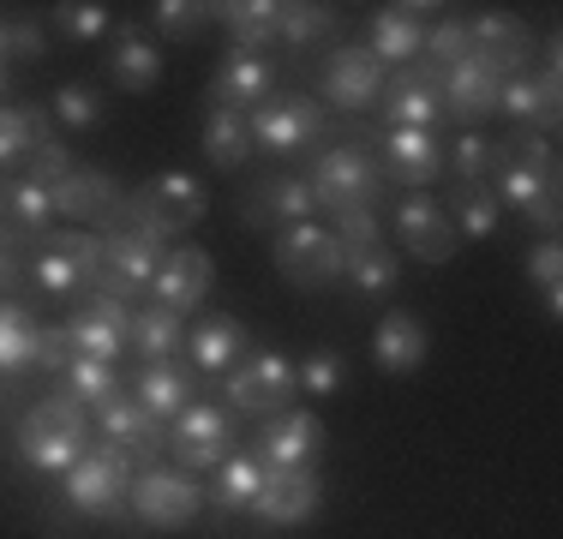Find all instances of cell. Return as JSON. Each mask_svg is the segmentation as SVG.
I'll return each mask as SVG.
<instances>
[{
  "label": "cell",
  "instance_id": "603a6c76",
  "mask_svg": "<svg viewBox=\"0 0 563 539\" xmlns=\"http://www.w3.org/2000/svg\"><path fill=\"white\" fill-rule=\"evenodd\" d=\"M384 114H390L396 127L438 132V127H444V97H438V73H426V66H401L390 85H384Z\"/></svg>",
  "mask_w": 563,
  "mask_h": 539
},
{
  "label": "cell",
  "instance_id": "6da1fadb",
  "mask_svg": "<svg viewBox=\"0 0 563 539\" xmlns=\"http://www.w3.org/2000/svg\"><path fill=\"white\" fill-rule=\"evenodd\" d=\"M205 210H210L205 180H192V174H156V180H144L126 193V205L114 210L109 234H139V240H151V246H168V240H180Z\"/></svg>",
  "mask_w": 563,
  "mask_h": 539
},
{
  "label": "cell",
  "instance_id": "9c48e42d",
  "mask_svg": "<svg viewBox=\"0 0 563 539\" xmlns=\"http://www.w3.org/2000/svg\"><path fill=\"white\" fill-rule=\"evenodd\" d=\"M168 455L180 462V474L222 468L228 455H234V414H228V408H210V402H192L186 414H174Z\"/></svg>",
  "mask_w": 563,
  "mask_h": 539
},
{
  "label": "cell",
  "instance_id": "4fadbf2b",
  "mask_svg": "<svg viewBox=\"0 0 563 539\" xmlns=\"http://www.w3.org/2000/svg\"><path fill=\"white\" fill-rule=\"evenodd\" d=\"M163 264V246L139 234H102V270H97V288L90 294H109V300H139L151 294V276Z\"/></svg>",
  "mask_w": 563,
  "mask_h": 539
},
{
  "label": "cell",
  "instance_id": "f546056e",
  "mask_svg": "<svg viewBox=\"0 0 563 539\" xmlns=\"http://www.w3.org/2000/svg\"><path fill=\"white\" fill-rule=\"evenodd\" d=\"M276 19H282V0H234V7H217V24H228V36H234V54H271Z\"/></svg>",
  "mask_w": 563,
  "mask_h": 539
},
{
  "label": "cell",
  "instance_id": "f35d334b",
  "mask_svg": "<svg viewBox=\"0 0 563 539\" xmlns=\"http://www.w3.org/2000/svg\"><path fill=\"white\" fill-rule=\"evenodd\" d=\"M66 396L85 402V408L97 414V408H109L114 396H126V389H120V372L109 366V360H85V354H73V366H66Z\"/></svg>",
  "mask_w": 563,
  "mask_h": 539
},
{
  "label": "cell",
  "instance_id": "74e56055",
  "mask_svg": "<svg viewBox=\"0 0 563 539\" xmlns=\"http://www.w3.org/2000/svg\"><path fill=\"white\" fill-rule=\"evenodd\" d=\"M264 485V462L258 455H228L217 468V485H210V504L222 509V516H234V509H246L252 497H258Z\"/></svg>",
  "mask_w": 563,
  "mask_h": 539
},
{
  "label": "cell",
  "instance_id": "7c38bea8",
  "mask_svg": "<svg viewBox=\"0 0 563 539\" xmlns=\"http://www.w3.org/2000/svg\"><path fill=\"white\" fill-rule=\"evenodd\" d=\"M60 330H66V342H73V354L109 360V366H114V354L126 348V330H132V306L109 300V294H85Z\"/></svg>",
  "mask_w": 563,
  "mask_h": 539
},
{
  "label": "cell",
  "instance_id": "f907efd6",
  "mask_svg": "<svg viewBox=\"0 0 563 539\" xmlns=\"http://www.w3.org/2000/svg\"><path fill=\"white\" fill-rule=\"evenodd\" d=\"M66 366H73V342H66L60 323H48V330L36 336V366L31 372H66Z\"/></svg>",
  "mask_w": 563,
  "mask_h": 539
},
{
  "label": "cell",
  "instance_id": "cb8c5ba5",
  "mask_svg": "<svg viewBox=\"0 0 563 539\" xmlns=\"http://www.w3.org/2000/svg\"><path fill=\"white\" fill-rule=\"evenodd\" d=\"M378 151H384L378 168L390 174V180H401V186H426V180H438V174H444V139H438V132L390 127L378 139Z\"/></svg>",
  "mask_w": 563,
  "mask_h": 539
},
{
  "label": "cell",
  "instance_id": "2e32d148",
  "mask_svg": "<svg viewBox=\"0 0 563 539\" xmlns=\"http://www.w3.org/2000/svg\"><path fill=\"white\" fill-rule=\"evenodd\" d=\"M48 216H55V205H48V193L36 180H24V174H12V180H0V246L7 252H36L48 240Z\"/></svg>",
  "mask_w": 563,
  "mask_h": 539
},
{
  "label": "cell",
  "instance_id": "8992f818",
  "mask_svg": "<svg viewBox=\"0 0 563 539\" xmlns=\"http://www.w3.org/2000/svg\"><path fill=\"white\" fill-rule=\"evenodd\" d=\"M198 509H205V492H198V480L180 474V468H144L126 492V516H139L144 528H156V534L192 528Z\"/></svg>",
  "mask_w": 563,
  "mask_h": 539
},
{
  "label": "cell",
  "instance_id": "bcb514c9",
  "mask_svg": "<svg viewBox=\"0 0 563 539\" xmlns=\"http://www.w3.org/2000/svg\"><path fill=\"white\" fill-rule=\"evenodd\" d=\"M426 73H444V66H455L467 54V24L462 19H438V24H426Z\"/></svg>",
  "mask_w": 563,
  "mask_h": 539
},
{
  "label": "cell",
  "instance_id": "836d02e7",
  "mask_svg": "<svg viewBox=\"0 0 563 539\" xmlns=\"http://www.w3.org/2000/svg\"><path fill=\"white\" fill-rule=\"evenodd\" d=\"M36 336H43V323L19 300H0V377H19L36 366Z\"/></svg>",
  "mask_w": 563,
  "mask_h": 539
},
{
  "label": "cell",
  "instance_id": "484cf974",
  "mask_svg": "<svg viewBox=\"0 0 563 539\" xmlns=\"http://www.w3.org/2000/svg\"><path fill=\"white\" fill-rule=\"evenodd\" d=\"M198 396V377L192 366H180V360H163V366H144L139 377H132V402H139L151 420H174V414H186Z\"/></svg>",
  "mask_w": 563,
  "mask_h": 539
},
{
  "label": "cell",
  "instance_id": "4316f807",
  "mask_svg": "<svg viewBox=\"0 0 563 539\" xmlns=\"http://www.w3.org/2000/svg\"><path fill=\"white\" fill-rule=\"evenodd\" d=\"M426 12H438V7H378V19H372V61L378 66H408L413 54H420L426 43Z\"/></svg>",
  "mask_w": 563,
  "mask_h": 539
},
{
  "label": "cell",
  "instance_id": "f5cc1de1",
  "mask_svg": "<svg viewBox=\"0 0 563 539\" xmlns=\"http://www.w3.org/2000/svg\"><path fill=\"white\" fill-rule=\"evenodd\" d=\"M24 276H31V270H24V258H19V252L0 246V300H19Z\"/></svg>",
  "mask_w": 563,
  "mask_h": 539
},
{
  "label": "cell",
  "instance_id": "5b68a950",
  "mask_svg": "<svg viewBox=\"0 0 563 539\" xmlns=\"http://www.w3.org/2000/svg\"><path fill=\"white\" fill-rule=\"evenodd\" d=\"M222 396H228V408L246 414V420H276V414L294 408L300 384H294V366L282 354H246L240 366L222 372Z\"/></svg>",
  "mask_w": 563,
  "mask_h": 539
},
{
  "label": "cell",
  "instance_id": "ac0fdd59",
  "mask_svg": "<svg viewBox=\"0 0 563 539\" xmlns=\"http://www.w3.org/2000/svg\"><path fill=\"white\" fill-rule=\"evenodd\" d=\"M467 54H479L498 78H521L533 61V31L516 12H479V19L467 24Z\"/></svg>",
  "mask_w": 563,
  "mask_h": 539
},
{
  "label": "cell",
  "instance_id": "ab89813d",
  "mask_svg": "<svg viewBox=\"0 0 563 539\" xmlns=\"http://www.w3.org/2000/svg\"><path fill=\"white\" fill-rule=\"evenodd\" d=\"M444 168L455 174V186H486V174L498 168V139H486V132H462V139L444 151Z\"/></svg>",
  "mask_w": 563,
  "mask_h": 539
},
{
  "label": "cell",
  "instance_id": "c3c4849f",
  "mask_svg": "<svg viewBox=\"0 0 563 539\" xmlns=\"http://www.w3.org/2000/svg\"><path fill=\"white\" fill-rule=\"evenodd\" d=\"M55 24L73 43H97L102 31H109V7H90V0H66V7H55Z\"/></svg>",
  "mask_w": 563,
  "mask_h": 539
},
{
  "label": "cell",
  "instance_id": "e0dca14e",
  "mask_svg": "<svg viewBox=\"0 0 563 539\" xmlns=\"http://www.w3.org/2000/svg\"><path fill=\"white\" fill-rule=\"evenodd\" d=\"M318 85H324V102L342 108V114H360V108H372L384 97V66L372 61V48L347 43L324 61V73H318Z\"/></svg>",
  "mask_w": 563,
  "mask_h": 539
},
{
  "label": "cell",
  "instance_id": "d6986e66",
  "mask_svg": "<svg viewBox=\"0 0 563 539\" xmlns=\"http://www.w3.org/2000/svg\"><path fill=\"white\" fill-rule=\"evenodd\" d=\"M48 205L60 216H73V222H97V234H109L114 210L126 205V186L102 168H73L60 186H48Z\"/></svg>",
  "mask_w": 563,
  "mask_h": 539
},
{
  "label": "cell",
  "instance_id": "44dd1931",
  "mask_svg": "<svg viewBox=\"0 0 563 539\" xmlns=\"http://www.w3.org/2000/svg\"><path fill=\"white\" fill-rule=\"evenodd\" d=\"M97 443H120V450H132V462H139V474H144V468L163 462L168 431H163V420H151L132 396H114L109 408H97Z\"/></svg>",
  "mask_w": 563,
  "mask_h": 539
},
{
  "label": "cell",
  "instance_id": "52a82bcc",
  "mask_svg": "<svg viewBox=\"0 0 563 539\" xmlns=\"http://www.w3.org/2000/svg\"><path fill=\"white\" fill-rule=\"evenodd\" d=\"M271 258H276V276L294 282V288H330V282H342V258L347 252L336 246V234L318 222H294V228H276L271 240Z\"/></svg>",
  "mask_w": 563,
  "mask_h": 539
},
{
  "label": "cell",
  "instance_id": "83f0119b",
  "mask_svg": "<svg viewBox=\"0 0 563 539\" xmlns=\"http://www.w3.org/2000/svg\"><path fill=\"white\" fill-rule=\"evenodd\" d=\"M186 348H192V366L222 377L228 366H240V348H246V323L228 318V312H210L186 330Z\"/></svg>",
  "mask_w": 563,
  "mask_h": 539
},
{
  "label": "cell",
  "instance_id": "d590c367",
  "mask_svg": "<svg viewBox=\"0 0 563 539\" xmlns=\"http://www.w3.org/2000/svg\"><path fill=\"white\" fill-rule=\"evenodd\" d=\"M43 139H48V114H43V108H31V102L0 108V168H19V162L31 156Z\"/></svg>",
  "mask_w": 563,
  "mask_h": 539
},
{
  "label": "cell",
  "instance_id": "5bb4252c",
  "mask_svg": "<svg viewBox=\"0 0 563 539\" xmlns=\"http://www.w3.org/2000/svg\"><path fill=\"white\" fill-rule=\"evenodd\" d=\"M210 282H217V264H210L205 246H168L163 264H156V276H151V306L186 318L210 294Z\"/></svg>",
  "mask_w": 563,
  "mask_h": 539
},
{
  "label": "cell",
  "instance_id": "db71d44e",
  "mask_svg": "<svg viewBox=\"0 0 563 539\" xmlns=\"http://www.w3.org/2000/svg\"><path fill=\"white\" fill-rule=\"evenodd\" d=\"M0 97H7V61H0Z\"/></svg>",
  "mask_w": 563,
  "mask_h": 539
},
{
  "label": "cell",
  "instance_id": "7402d4cb",
  "mask_svg": "<svg viewBox=\"0 0 563 539\" xmlns=\"http://www.w3.org/2000/svg\"><path fill=\"white\" fill-rule=\"evenodd\" d=\"M276 97V61L271 54H228L210 78V108H258Z\"/></svg>",
  "mask_w": 563,
  "mask_h": 539
},
{
  "label": "cell",
  "instance_id": "1f68e13d",
  "mask_svg": "<svg viewBox=\"0 0 563 539\" xmlns=\"http://www.w3.org/2000/svg\"><path fill=\"white\" fill-rule=\"evenodd\" d=\"M109 78L120 90H151L156 78H163V54H156V43H144V31H120L114 36V54H109Z\"/></svg>",
  "mask_w": 563,
  "mask_h": 539
},
{
  "label": "cell",
  "instance_id": "ba28073f",
  "mask_svg": "<svg viewBox=\"0 0 563 539\" xmlns=\"http://www.w3.org/2000/svg\"><path fill=\"white\" fill-rule=\"evenodd\" d=\"M324 127H330V108L324 102H312V97H271V102H258L252 108V120H246V132L264 144L271 156H300V151H318L324 144Z\"/></svg>",
  "mask_w": 563,
  "mask_h": 539
},
{
  "label": "cell",
  "instance_id": "277c9868",
  "mask_svg": "<svg viewBox=\"0 0 563 539\" xmlns=\"http://www.w3.org/2000/svg\"><path fill=\"white\" fill-rule=\"evenodd\" d=\"M132 480H139V462H132V450H120V443H90L85 455H78L73 468H66V509L73 516H90V521H114L126 516V492Z\"/></svg>",
  "mask_w": 563,
  "mask_h": 539
},
{
  "label": "cell",
  "instance_id": "ee69618b",
  "mask_svg": "<svg viewBox=\"0 0 563 539\" xmlns=\"http://www.w3.org/2000/svg\"><path fill=\"white\" fill-rule=\"evenodd\" d=\"M294 384H300V396H336L347 384V360L336 348H312V354L294 366Z\"/></svg>",
  "mask_w": 563,
  "mask_h": 539
},
{
  "label": "cell",
  "instance_id": "30bf717a",
  "mask_svg": "<svg viewBox=\"0 0 563 539\" xmlns=\"http://www.w3.org/2000/svg\"><path fill=\"white\" fill-rule=\"evenodd\" d=\"M318 504H324L318 468H264V485L246 509L258 528H300V521L318 516Z\"/></svg>",
  "mask_w": 563,
  "mask_h": 539
},
{
  "label": "cell",
  "instance_id": "f1b7e54d",
  "mask_svg": "<svg viewBox=\"0 0 563 539\" xmlns=\"http://www.w3.org/2000/svg\"><path fill=\"white\" fill-rule=\"evenodd\" d=\"M312 193H306V180H294V174H276V180H264L258 193H252L246 205V222L252 228H294V222H312Z\"/></svg>",
  "mask_w": 563,
  "mask_h": 539
},
{
  "label": "cell",
  "instance_id": "ffe728a7",
  "mask_svg": "<svg viewBox=\"0 0 563 539\" xmlns=\"http://www.w3.org/2000/svg\"><path fill=\"white\" fill-rule=\"evenodd\" d=\"M324 455V420L312 408H288L258 426V462L264 468H312Z\"/></svg>",
  "mask_w": 563,
  "mask_h": 539
},
{
  "label": "cell",
  "instance_id": "7a4b0ae2",
  "mask_svg": "<svg viewBox=\"0 0 563 539\" xmlns=\"http://www.w3.org/2000/svg\"><path fill=\"white\" fill-rule=\"evenodd\" d=\"M90 438H97L90 408L73 402V396H48L19 420V455H24V468H36V474H66V468L90 450Z\"/></svg>",
  "mask_w": 563,
  "mask_h": 539
},
{
  "label": "cell",
  "instance_id": "b9f144b4",
  "mask_svg": "<svg viewBox=\"0 0 563 539\" xmlns=\"http://www.w3.org/2000/svg\"><path fill=\"white\" fill-rule=\"evenodd\" d=\"M151 24L163 36H174V43H192L198 31H210V24H217V7H198V0H156Z\"/></svg>",
  "mask_w": 563,
  "mask_h": 539
},
{
  "label": "cell",
  "instance_id": "8d00e7d4",
  "mask_svg": "<svg viewBox=\"0 0 563 539\" xmlns=\"http://www.w3.org/2000/svg\"><path fill=\"white\" fill-rule=\"evenodd\" d=\"M205 156L217 168H240L252 156V132L234 108H205Z\"/></svg>",
  "mask_w": 563,
  "mask_h": 539
},
{
  "label": "cell",
  "instance_id": "60d3db41",
  "mask_svg": "<svg viewBox=\"0 0 563 539\" xmlns=\"http://www.w3.org/2000/svg\"><path fill=\"white\" fill-rule=\"evenodd\" d=\"M330 24H336V12H330V7H312V0H300V7H282V19H276V43H288V48H312V43H324V36H330Z\"/></svg>",
  "mask_w": 563,
  "mask_h": 539
},
{
  "label": "cell",
  "instance_id": "816d5d0a",
  "mask_svg": "<svg viewBox=\"0 0 563 539\" xmlns=\"http://www.w3.org/2000/svg\"><path fill=\"white\" fill-rule=\"evenodd\" d=\"M7 54L12 61H43V24L36 19H7Z\"/></svg>",
  "mask_w": 563,
  "mask_h": 539
},
{
  "label": "cell",
  "instance_id": "4dcf8cb0",
  "mask_svg": "<svg viewBox=\"0 0 563 539\" xmlns=\"http://www.w3.org/2000/svg\"><path fill=\"white\" fill-rule=\"evenodd\" d=\"M126 348H139L144 366H163V360H174L186 348V318L180 312H163V306H144V312H132Z\"/></svg>",
  "mask_w": 563,
  "mask_h": 539
},
{
  "label": "cell",
  "instance_id": "9a60e30c",
  "mask_svg": "<svg viewBox=\"0 0 563 539\" xmlns=\"http://www.w3.org/2000/svg\"><path fill=\"white\" fill-rule=\"evenodd\" d=\"M396 240L420 264H450L455 252H462V240H455L450 216H444V205H438L432 193H408L396 205Z\"/></svg>",
  "mask_w": 563,
  "mask_h": 539
},
{
  "label": "cell",
  "instance_id": "3957f363",
  "mask_svg": "<svg viewBox=\"0 0 563 539\" xmlns=\"http://www.w3.org/2000/svg\"><path fill=\"white\" fill-rule=\"evenodd\" d=\"M306 193L318 210H372L384 193L378 156H366V144H318V156L306 162Z\"/></svg>",
  "mask_w": 563,
  "mask_h": 539
},
{
  "label": "cell",
  "instance_id": "8fae6325",
  "mask_svg": "<svg viewBox=\"0 0 563 539\" xmlns=\"http://www.w3.org/2000/svg\"><path fill=\"white\" fill-rule=\"evenodd\" d=\"M498 90L504 78L492 73L479 54H462L455 66L438 73V97H444V120H455L462 132H479V120L498 114Z\"/></svg>",
  "mask_w": 563,
  "mask_h": 539
},
{
  "label": "cell",
  "instance_id": "7dc6e473",
  "mask_svg": "<svg viewBox=\"0 0 563 539\" xmlns=\"http://www.w3.org/2000/svg\"><path fill=\"white\" fill-rule=\"evenodd\" d=\"M73 168H78V162H73V151H66V144L55 139V132H48V139L36 144L31 156H24V180H36L43 193H48V186H60Z\"/></svg>",
  "mask_w": 563,
  "mask_h": 539
},
{
  "label": "cell",
  "instance_id": "d6a6232c",
  "mask_svg": "<svg viewBox=\"0 0 563 539\" xmlns=\"http://www.w3.org/2000/svg\"><path fill=\"white\" fill-rule=\"evenodd\" d=\"M444 216H450L455 240H492V234H498V222H504V205L492 198V186H455Z\"/></svg>",
  "mask_w": 563,
  "mask_h": 539
},
{
  "label": "cell",
  "instance_id": "681fc988",
  "mask_svg": "<svg viewBox=\"0 0 563 539\" xmlns=\"http://www.w3.org/2000/svg\"><path fill=\"white\" fill-rule=\"evenodd\" d=\"M330 234H336V246H342V252H366V246H384L378 210H342Z\"/></svg>",
  "mask_w": 563,
  "mask_h": 539
},
{
  "label": "cell",
  "instance_id": "e575fe53",
  "mask_svg": "<svg viewBox=\"0 0 563 539\" xmlns=\"http://www.w3.org/2000/svg\"><path fill=\"white\" fill-rule=\"evenodd\" d=\"M342 282L360 294V300H378V294H390L401 282V258L384 246H366V252H347L342 258Z\"/></svg>",
  "mask_w": 563,
  "mask_h": 539
},
{
  "label": "cell",
  "instance_id": "7bdbcfd3",
  "mask_svg": "<svg viewBox=\"0 0 563 539\" xmlns=\"http://www.w3.org/2000/svg\"><path fill=\"white\" fill-rule=\"evenodd\" d=\"M48 114H55L60 127H102V114H109V108H102V90L97 85L66 78V85L55 90V108H48Z\"/></svg>",
  "mask_w": 563,
  "mask_h": 539
},
{
  "label": "cell",
  "instance_id": "f6af8a7d",
  "mask_svg": "<svg viewBox=\"0 0 563 539\" xmlns=\"http://www.w3.org/2000/svg\"><path fill=\"white\" fill-rule=\"evenodd\" d=\"M528 282L545 294V312H558V306H563V246H558V240L528 246Z\"/></svg>",
  "mask_w": 563,
  "mask_h": 539
},
{
  "label": "cell",
  "instance_id": "d4e9b609",
  "mask_svg": "<svg viewBox=\"0 0 563 539\" xmlns=\"http://www.w3.org/2000/svg\"><path fill=\"white\" fill-rule=\"evenodd\" d=\"M426 354H432V330H426V318L413 312H384L378 330H372V360H378L384 372L408 377L426 366Z\"/></svg>",
  "mask_w": 563,
  "mask_h": 539
}]
</instances>
